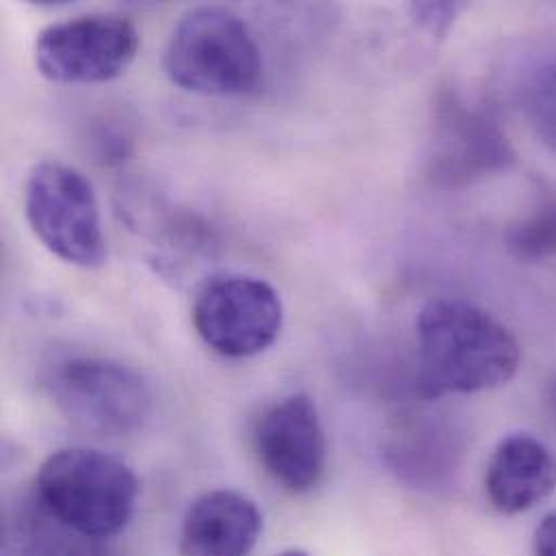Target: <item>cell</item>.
Segmentation results:
<instances>
[{
	"instance_id": "6da1fadb",
	"label": "cell",
	"mask_w": 556,
	"mask_h": 556,
	"mask_svg": "<svg viewBox=\"0 0 556 556\" xmlns=\"http://www.w3.org/2000/svg\"><path fill=\"white\" fill-rule=\"evenodd\" d=\"M416 336V388L425 399L492 390L511 381L520 368L516 336L488 309L464 299L427 301Z\"/></svg>"
},
{
	"instance_id": "4fadbf2b",
	"label": "cell",
	"mask_w": 556,
	"mask_h": 556,
	"mask_svg": "<svg viewBox=\"0 0 556 556\" xmlns=\"http://www.w3.org/2000/svg\"><path fill=\"white\" fill-rule=\"evenodd\" d=\"M507 248L525 263L556 258V187L553 182H538L531 211L507 232Z\"/></svg>"
},
{
	"instance_id": "7a4b0ae2",
	"label": "cell",
	"mask_w": 556,
	"mask_h": 556,
	"mask_svg": "<svg viewBox=\"0 0 556 556\" xmlns=\"http://www.w3.org/2000/svg\"><path fill=\"white\" fill-rule=\"evenodd\" d=\"M163 67L185 91L243 96L261 85L263 52L239 13L226 7H198L174 26Z\"/></svg>"
},
{
	"instance_id": "30bf717a",
	"label": "cell",
	"mask_w": 556,
	"mask_h": 556,
	"mask_svg": "<svg viewBox=\"0 0 556 556\" xmlns=\"http://www.w3.org/2000/svg\"><path fill=\"white\" fill-rule=\"evenodd\" d=\"M258 505L235 490L200 496L180 531V556H250L263 533Z\"/></svg>"
},
{
	"instance_id": "ba28073f",
	"label": "cell",
	"mask_w": 556,
	"mask_h": 556,
	"mask_svg": "<svg viewBox=\"0 0 556 556\" xmlns=\"http://www.w3.org/2000/svg\"><path fill=\"white\" fill-rule=\"evenodd\" d=\"M139 33L122 15L91 13L46 26L35 41V65L52 83H106L128 70Z\"/></svg>"
},
{
	"instance_id": "277c9868",
	"label": "cell",
	"mask_w": 556,
	"mask_h": 556,
	"mask_svg": "<svg viewBox=\"0 0 556 556\" xmlns=\"http://www.w3.org/2000/svg\"><path fill=\"white\" fill-rule=\"evenodd\" d=\"M43 390L72 425L93 435H130L152 412V392L146 379L104 357L56 362L43 377Z\"/></svg>"
},
{
	"instance_id": "9a60e30c",
	"label": "cell",
	"mask_w": 556,
	"mask_h": 556,
	"mask_svg": "<svg viewBox=\"0 0 556 556\" xmlns=\"http://www.w3.org/2000/svg\"><path fill=\"white\" fill-rule=\"evenodd\" d=\"M462 11H464L462 2H412L409 4L412 17L418 22V26H422L433 37H444L453 28Z\"/></svg>"
},
{
	"instance_id": "5bb4252c",
	"label": "cell",
	"mask_w": 556,
	"mask_h": 556,
	"mask_svg": "<svg viewBox=\"0 0 556 556\" xmlns=\"http://www.w3.org/2000/svg\"><path fill=\"white\" fill-rule=\"evenodd\" d=\"M529 111L540 137L556 154V59L544 65L533 78Z\"/></svg>"
},
{
	"instance_id": "3957f363",
	"label": "cell",
	"mask_w": 556,
	"mask_h": 556,
	"mask_svg": "<svg viewBox=\"0 0 556 556\" xmlns=\"http://www.w3.org/2000/svg\"><path fill=\"white\" fill-rule=\"evenodd\" d=\"M33 494L54 518L104 542L132 520L139 481L117 457L91 448H63L41 464Z\"/></svg>"
},
{
	"instance_id": "9c48e42d",
	"label": "cell",
	"mask_w": 556,
	"mask_h": 556,
	"mask_svg": "<svg viewBox=\"0 0 556 556\" xmlns=\"http://www.w3.org/2000/svg\"><path fill=\"white\" fill-rule=\"evenodd\" d=\"M256 453L267 475L290 494H305L320 483L327 468V438L307 394H292L263 414L256 427Z\"/></svg>"
},
{
	"instance_id": "8992f818",
	"label": "cell",
	"mask_w": 556,
	"mask_h": 556,
	"mask_svg": "<svg viewBox=\"0 0 556 556\" xmlns=\"http://www.w3.org/2000/svg\"><path fill=\"white\" fill-rule=\"evenodd\" d=\"M193 325L215 353L232 359L252 357L278 340L283 305L278 290L265 279L217 276L198 292Z\"/></svg>"
},
{
	"instance_id": "5b68a950",
	"label": "cell",
	"mask_w": 556,
	"mask_h": 556,
	"mask_svg": "<svg viewBox=\"0 0 556 556\" xmlns=\"http://www.w3.org/2000/svg\"><path fill=\"white\" fill-rule=\"evenodd\" d=\"M24 215L48 252L72 267L106 263V239L91 182L59 161L35 165L24 185Z\"/></svg>"
},
{
	"instance_id": "e0dca14e",
	"label": "cell",
	"mask_w": 556,
	"mask_h": 556,
	"mask_svg": "<svg viewBox=\"0 0 556 556\" xmlns=\"http://www.w3.org/2000/svg\"><path fill=\"white\" fill-rule=\"evenodd\" d=\"M548 405H551V412H553L556 420V377L548 386Z\"/></svg>"
},
{
	"instance_id": "7c38bea8",
	"label": "cell",
	"mask_w": 556,
	"mask_h": 556,
	"mask_svg": "<svg viewBox=\"0 0 556 556\" xmlns=\"http://www.w3.org/2000/svg\"><path fill=\"white\" fill-rule=\"evenodd\" d=\"M2 556H117L54 518L35 494L9 505L2 518Z\"/></svg>"
},
{
	"instance_id": "8fae6325",
	"label": "cell",
	"mask_w": 556,
	"mask_h": 556,
	"mask_svg": "<svg viewBox=\"0 0 556 556\" xmlns=\"http://www.w3.org/2000/svg\"><path fill=\"white\" fill-rule=\"evenodd\" d=\"M485 490L496 511L518 516L544 503L556 490V457L529 433L507 435L494 451Z\"/></svg>"
},
{
	"instance_id": "2e32d148",
	"label": "cell",
	"mask_w": 556,
	"mask_h": 556,
	"mask_svg": "<svg viewBox=\"0 0 556 556\" xmlns=\"http://www.w3.org/2000/svg\"><path fill=\"white\" fill-rule=\"evenodd\" d=\"M535 556H556V511L535 531Z\"/></svg>"
},
{
	"instance_id": "52a82bcc",
	"label": "cell",
	"mask_w": 556,
	"mask_h": 556,
	"mask_svg": "<svg viewBox=\"0 0 556 556\" xmlns=\"http://www.w3.org/2000/svg\"><path fill=\"white\" fill-rule=\"evenodd\" d=\"M514 163L516 152L490 113L468 104L457 93L438 98L425 161L431 185L462 189L509 169Z\"/></svg>"
},
{
	"instance_id": "ac0fdd59",
	"label": "cell",
	"mask_w": 556,
	"mask_h": 556,
	"mask_svg": "<svg viewBox=\"0 0 556 556\" xmlns=\"http://www.w3.org/2000/svg\"><path fill=\"white\" fill-rule=\"evenodd\" d=\"M276 556H312L309 553H305V551H286V553H279Z\"/></svg>"
}]
</instances>
